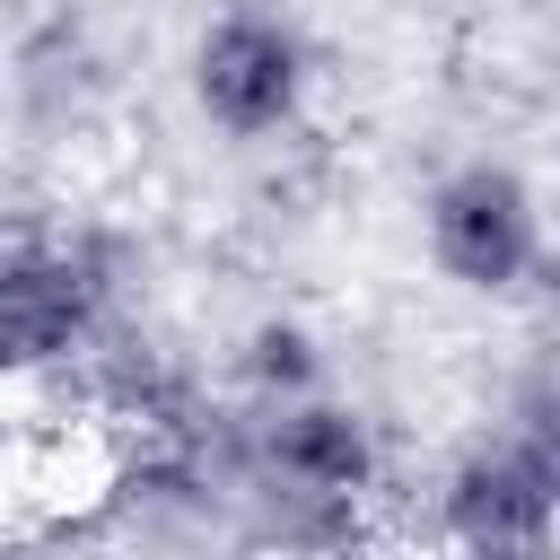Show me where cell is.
<instances>
[{
  "mask_svg": "<svg viewBox=\"0 0 560 560\" xmlns=\"http://www.w3.org/2000/svg\"><path fill=\"white\" fill-rule=\"evenodd\" d=\"M122 280L131 254L96 219H44L18 210L0 245V350L18 394L88 376L131 324H122Z\"/></svg>",
  "mask_w": 560,
  "mask_h": 560,
  "instance_id": "obj_1",
  "label": "cell"
},
{
  "mask_svg": "<svg viewBox=\"0 0 560 560\" xmlns=\"http://www.w3.org/2000/svg\"><path fill=\"white\" fill-rule=\"evenodd\" d=\"M420 254L446 289L464 298H525V289H551V210H542V184L516 166V158H455L429 175L420 192Z\"/></svg>",
  "mask_w": 560,
  "mask_h": 560,
  "instance_id": "obj_2",
  "label": "cell"
},
{
  "mask_svg": "<svg viewBox=\"0 0 560 560\" xmlns=\"http://www.w3.org/2000/svg\"><path fill=\"white\" fill-rule=\"evenodd\" d=\"M315 79H324L315 35L298 18H280V9H219L184 44V96L236 149L289 140L315 114Z\"/></svg>",
  "mask_w": 560,
  "mask_h": 560,
  "instance_id": "obj_3",
  "label": "cell"
},
{
  "mask_svg": "<svg viewBox=\"0 0 560 560\" xmlns=\"http://www.w3.org/2000/svg\"><path fill=\"white\" fill-rule=\"evenodd\" d=\"M429 534L446 560H560V490L508 429H481L429 472Z\"/></svg>",
  "mask_w": 560,
  "mask_h": 560,
  "instance_id": "obj_4",
  "label": "cell"
},
{
  "mask_svg": "<svg viewBox=\"0 0 560 560\" xmlns=\"http://www.w3.org/2000/svg\"><path fill=\"white\" fill-rule=\"evenodd\" d=\"M315 394H332V359L306 315L262 306L254 324H236V341H228V402L236 411H289Z\"/></svg>",
  "mask_w": 560,
  "mask_h": 560,
  "instance_id": "obj_5",
  "label": "cell"
},
{
  "mask_svg": "<svg viewBox=\"0 0 560 560\" xmlns=\"http://www.w3.org/2000/svg\"><path fill=\"white\" fill-rule=\"evenodd\" d=\"M534 464H542V481L560 490V359H534L525 368V385L508 394V420H499Z\"/></svg>",
  "mask_w": 560,
  "mask_h": 560,
  "instance_id": "obj_6",
  "label": "cell"
},
{
  "mask_svg": "<svg viewBox=\"0 0 560 560\" xmlns=\"http://www.w3.org/2000/svg\"><path fill=\"white\" fill-rule=\"evenodd\" d=\"M542 359H560V280L542 289Z\"/></svg>",
  "mask_w": 560,
  "mask_h": 560,
  "instance_id": "obj_7",
  "label": "cell"
},
{
  "mask_svg": "<svg viewBox=\"0 0 560 560\" xmlns=\"http://www.w3.org/2000/svg\"><path fill=\"white\" fill-rule=\"evenodd\" d=\"M236 560H289V551H236Z\"/></svg>",
  "mask_w": 560,
  "mask_h": 560,
  "instance_id": "obj_8",
  "label": "cell"
}]
</instances>
